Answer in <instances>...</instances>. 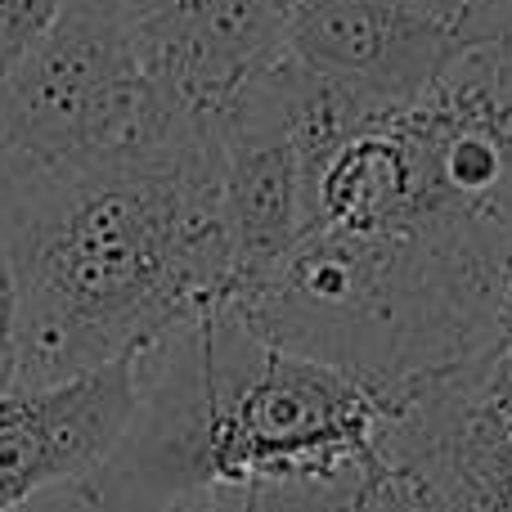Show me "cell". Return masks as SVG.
Instances as JSON below:
<instances>
[{
  "mask_svg": "<svg viewBox=\"0 0 512 512\" xmlns=\"http://www.w3.org/2000/svg\"><path fill=\"white\" fill-rule=\"evenodd\" d=\"M18 387L144 355L234 301L221 135L171 131L99 167L0 180Z\"/></svg>",
  "mask_w": 512,
  "mask_h": 512,
  "instance_id": "cell-1",
  "label": "cell"
},
{
  "mask_svg": "<svg viewBox=\"0 0 512 512\" xmlns=\"http://www.w3.org/2000/svg\"><path fill=\"white\" fill-rule=\"evenodd\" d=\"M382 391L256 337L212 310L140 355V405L113 459L81 490L99 512H203L288 481L391 477Z\"/></svg>",
  "mask_w": 512,
  "mask_h": 512,
  "instance_id": "cell-2",
  "label": "cell"
},
{
  "mask_svg": "<svg viewBox=\"0 0 512 512\" xmlns=\"http://www.w3.org/2000/svg\"><path fill=\"white\" fill-rule=\"evenodd\" d=\"M171 131L180 126L144 81L122 0H68L0 81V180L99 167Z\"/></svg>",
  "mask_w": 512,
  "mask_h": 512,
  "instance_id": "cell-3",
  "label": "cell"
},
{
  "mask_svg": "<svg viewBox=\"0 0 512 512\" xmlns=\"http://www.w3.org/2000/svg\"><path fill=\"white\" fill-rule=\"evenodd\" d=\"M122 18L158 108L189 131H216L288 54L279 0H122Z\"/></svg>",
  "mask_w": 512,
  "mask_h": 512,
  "instance_id": "cell-4",
  "label": "cell"
},
{
  "mask_svg": "<svg viewBox=\"0 0 512 512\" xmlns=\"http://www.w3.org/2000/svg\"><path fill=\"white\" fill-rule=\"evenodd\" d=\"M459 45V0H301L288 14L292 59L382 113L423 95Z\"/></svg>",
  "mask_w": 512,
  "mask_h": 512,
  "instance_id": "cell-5",
  "label": "cell"
},
{
  "mask_svg": "<svg viewBox=\"0 0 512 512\" xmlns=\"http://www.w3.org/2000/svg\"><path fill=\"white\" fill-rule=\"evenodd\" d=\"M140 405V355L0 396V512L50 486H86Z\"/></svg>",
  "mask_w": 512,
  "mask_h": 512,
  "instance_id": "cell-6",
  "label": "cell"
},
{
  "mask_svg": "<svg viewBox=\"0 0 512 512\" xmlns=\"http://www.w3.org/2000/svg\"><path fill=\"white\" fill-rule=\"evenodd\" d=\"M283 54L221 117V216L234 256V301L256 292L306 230V180L288 126ZM230 301V306H234Z\"/></svg>",
  "mask_w": 512,
  "mask_h": 512,
  "instance_id": "cell-7",
  "label": "cell"
},
{
  "mask_svg": "<svg viewBox=\"0 0 512 512\" xmlns=\"http://www.w3.org/2000/svg\"><path fill=\"white\" fill-rule=\"evenodd\" d=\"M68 0H0V81L23 63V54L50 32Z\"/></svg>",
  "mask_w": 512,
  "mask_h": 512,
  "instance_id": "cell-8",
  "label": "cell"
},
{
  "mask_svg": "<svg viewBox=\"0 0 512 512\" xmlns=\"http://www.w3.org/2000/svg\"><path fill=\"white\" fill-rule=\"evenodd\" d=\"M18 387V279L0 239V396Z\"/></svg>",
  "mask_w": 512,
  "mask_h": 512,
  "instance_id": "cell-9",
  "label": "cell"
},
{
  "mask_svg": "<svg viewBox=\"0 0 512 512\" xmlns=\"http://www.w3.org/2000/svg\"><path fill=\"white\" fill-rule=\"evenodd\" d=\"M364 512H445V508L436 504L409 472L396 468L391 477H382L378 486H373V495L364 499Z\"/></svg>",
  "mask_w": 512,
  "mask_h": 512,
  "instance_id": "cell-10",
  "label": "cell"
},
{
  "mask_svg": "<svg viewBox=\"0 0 512 512\" xmlns=\"http://www.w3.org/2000/svg\"><path fill=\"white\" fill-rule=\"evenodd\" d=\"M432 5H454V0H432Z\"/></svg>",
  "mask_w": 512,
  "mask_h": 512,
  "instance_id": "cell-11",
  "label": "cell"
},
{
  "mask_svg": "<svg viewBox=\"0 0 512 512\" xmlns=\"http://www.w3.org/2000/svg\"><path fill=\"white\" fill-rule=\"evenodd\" d=\"M508 360H512V342H508Z\"/></svg>",
  "mask_w": 512,
  "mask_h": 512,
  "instance_id": "cell-12",
  "label": "cell"
},
{
  "mask_svg": "<svg viewBox=\"0 0 512 512\" xmlns=\"http://www.w3.org/2000/svg\"><path fill=\"white\" fill-rule=\"evenodd\" d=\"M360 512H364V504H360Z\"/></svg>",
  "mask_w": 512,
  "mask_h": 512,
  "instance_id": "cell-13",
  "label": "cell"
}]
</instances>
